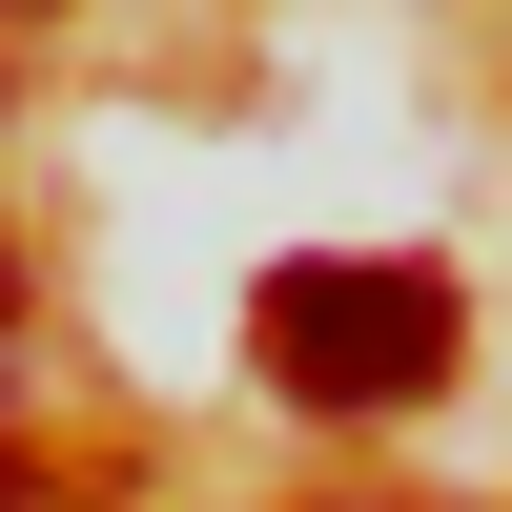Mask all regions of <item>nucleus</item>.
Instances as JSON below:
<instances>
[{
  "instance_id": "obj_1",
  "label": "nucleus",
  "mask_w": 512,
  "mask_h": 512,
  "mask_svg": "<svg viewBox=\"0 0 512 512\" xmlns=\"http://www.w3.org/2000/svg\"><path fill=\"white\" fill-rule=\"evenodd\" d=\"M246 349H267L287 410H431L451 349H472V308H451V267H410V246H308V267L246 287Z\"/></svg>"
}]
</instances>
